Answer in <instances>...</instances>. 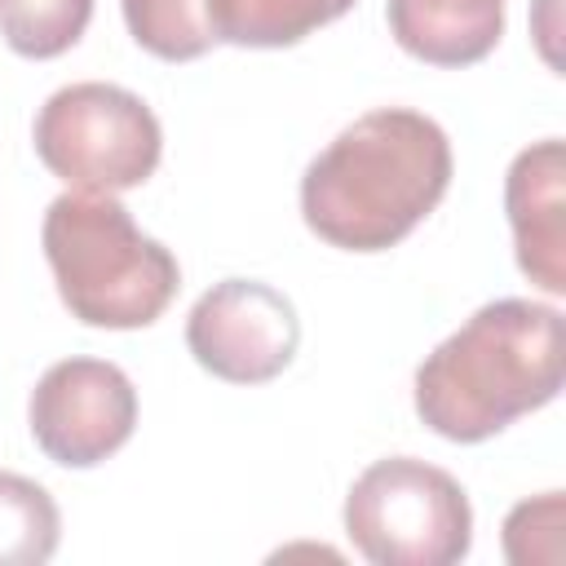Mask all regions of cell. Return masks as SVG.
<instances>
[{
	"mask_svg": "<svg viewBox=\"0 0 566 566\" xmlns=\"http://www.w3.org/2000/svg\"><path fill=\"white\" fill-rule=\"evenodd\" d=\"M451 142L411 106H380L345 124L301 177L305 226L340 252L402 243L451 186Z\"/></svg>",
	"mask_w": 566,
	"mask_h": 566,
	"instance_id": "cell-1",
	"label": "cell"
},
{
	"mask_svg": "<svg viewBox=\"0 0 566 566\" xmlns=\"http://www.w3.org/2000/svg\"><path fill=\"white\" fill-rule=\"evenodd\" d=\"M27 424L53 464L93 469L133 438L137 389L106 358H62L35 380Z\"/></svg>",
	"mask_w": 566,
	"mask_h": 566,
	"instance_id": "cell-7",
	"label": "cell"
},
{
	"mask_svg": "<svg viewBox=\"0 0 566 566\" xmlns=\"http://www.w3.org/2000/svg\"><path fill=\"white\" fill-rule=\"evenodd\" d=\"M57 539L62 513L53 495L35 478L0 469V566H44Z\"/></svg>",
	"mask_w": 566,
	"mask_h": 566,
	"instance_id": "cell-11",
	"label": "cell"
},
{
	"mask_svg": "<svg viewBox=\"0 0 566 566\" xmlns=\"http://www.w3.org/2000/svg\"><path fill=\"white\" fill-rule=\"evenodd\" d=\"M93 0H0V35L18 57H57L80 44Z\"/></svg>",
	"mask_w": 566,
	"mask_h": 566,
	"instance_id": "cell-13",
	"label": "cell"
},
{
	"mask_svg": "<svg viewBox=\"0 0 566 566\" xmlns=\"http://www.w3.org/2000/svg\"><path fill=\"white\" fill-rule=\"evenodd\" d=\"M128 35L159 62H195L217 44L212 0H119Z\"/></svg>",
	"mask_w": 566,
	"mask_h": 566,
	"instance_id": "cell-12",
	"label": "cell"
},
{
	"mask_svg": "<svg viewBox=\"0 0 566 566\" xmlns=\"http://www.w3.org/2000/svg\"><path fill=\"white\" fill-rule=\"evenodd\" d=\"M40 243L62 305L88 327H150L181 287L177 256L142 234L115 195H57L44 212Z\"/></svg>",
	"mask_w": 566,
	"mask_h": 566,
	"instance_id": "cell-3",
	"label": "cell"
},
{
	"mask_svg": "<svg viewBox=\"0 0 566 566\" xmlns=\"http://www.w3.org/2000/svg\"><path fill=\"white\" fill-rule=\"evenodd\" d=\"M354 0H212L217 44L239 49H287L310 31L349 13Z\"/></svg>",
	"mask_w": 566,
	"mask_h": 566,
	"instance_id": "cell-10",
	"label": "cell"
},
{
	"mask_svg": "<svg viewBox=\"0 0 566 566\" xmlns=\"http://www.w3.org/2000/svg\"><path fill=\"white\" fill-rule=\"evenodd\" d=\"M562 310L500 296L416 367V416L447 442H486L562 394Z\"/></svg>",
	"mask_w": 566,
	"mask_h": 566,
	"instance_id": "cell-2",
	"label": "cell"
},
{
	"mask_svg": "<svg viewBox=\"0 0 566 566\" xmlns=\"http://www.w3.org/2000/svg\"><path fill=\"white\" fill-rule=\"evenodd\" d=\"M345 535L376 566H451L473 548V504L447 469L385 455L354 478Z\"/></svg>",
	"mask_w": 566,
	"mask_h": 566,
	"instance_id": "cell-4",
	"label": "cell"
},
{
	"mask_svg": "<svg viewBox=\"0 0 566 566\" xmlns=\"http://www.w3.org/2000/svg\"><path fill=\"white\" fill-rule=\"evenodd\" d=\"M504 212L517 270L548 296L566 292V146L562 137L531 142L504 172Z\"/></svg>",
	"mask_w": 566,
	"mask_h": 566,
	"instance_id": "cell-8",
	"label": "cell"
},
{
	"mask_svg": "<svg viewBox=\"0 0 566 566\" xmlns=\"http://www.w3.org/2000/svg\"><path fill=\"white\" fill-rule=\"evenodd\" d=\"M504 557L517 566L562 562V491L522 500L504 517Z\"/></svg>",
	"mask_w": 566,
	"mask_h": 566,
	"instance_id": "cell-14",
	"label": "cell"
},
{
	"mask_svg": "<svg viewBox=\"0 0 566 566\" xmlns=\"http://www.w3.org/2000/svg\"><path fill=\"white\" fill-rule=\"evenodd\" d=\"M389 35L429 66H473L504 35V0H389Z\"/></svg>",
	"mask_w": 566,
	"mask_h": 566,
	"instance_id": "cell-9",
	"label": "cell"
},
{
	"mask_svg": "<svg viewBox=\"0 0 566 566\" xmlns=\"http://www.w3.org/2000/svg\"><path fill=\"white\" fill-rule=\"evenodd\" d=\"M301 345L296 305L261 279H221L186 314V349L226 385L274 380Z\"/></svg>",
	"mask_w": 566,
	"mask_h": 566,
	"instance_id": "cell-6",
	"label": "cell"
},
{
	"mask_svg": "<svg viewBox=\"0 0 566 566\" xmlns=\"http://www.w3.org/2000/svg\"><path fill=\"white\" fill-rule=\"evenodd\" d=\"M40 164L71 190L119 195L159 168L164 128L155 111L106 80H80L44 97L31 128Z\"/></svg>",
	"mask_w": 566,
	"mask_h": 566,
	"instance_id": "cell-5",
	"label": "cell"
}]
</instances>
